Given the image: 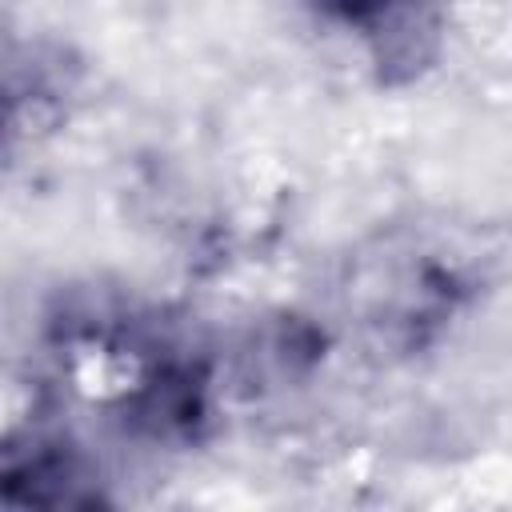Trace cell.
I'll return each instance as SVG.
<instances>
[{"label":"cell","mask_w":512,"mask_h":512,"mask_svg":"<svg viewBox=\"0 0 512 512\" xmlns=\"http://www.w3.org/2000/svg\"><path fill=\"white\" fill-rule=\"evenodd\" d=\"M312 4L332 12V16H344V20H364V16H376L384 8V0H312Z\"/></svg>","instance_id":"cell-1"}]
</instances>
